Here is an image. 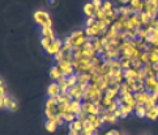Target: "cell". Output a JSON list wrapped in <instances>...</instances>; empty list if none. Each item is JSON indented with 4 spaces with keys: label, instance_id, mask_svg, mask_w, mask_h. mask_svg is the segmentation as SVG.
Masks as SVG:
<instances>
[{
    "label": "cell",
    "instance_id": "obj_40",
    "mask_svg": "<svg viewBox=\"0 0 158 135\" xmlns=\"http://www.w3.org/2000/svg\"><path fill=\"white\" fill-rule=\"evenodd\" d=\"M131 62H132V68H135V70H140L144 66V63L140 59H131Z\"/></svg>",
    "mask_w": 158,
    "mask_h": 135
},
{
    "label": "cell",
    "instance_id": "obj_10",
    "mask_svg": "<svg viewBox=\"0 0 158 135\" xmlns=\"http://www.w3.org/2000/svg\"><path fill=\"white\" fill-rule=\"evenodd\" d=\"M82 12H84V14L86 16V18H89V17H94L96 8H94V6H93V3H92V2H88L86 4H84Z\"/></svg>",
    "mask_w": 158,
    "mask_h": 135
},
{
    "label": "cell",
    "instance_id": "obj_27",
    "mask_svg": "<svg viewBox=\"0 0 158 135\" xmlns=\"http://www.w3.org/2000/svg\"><path fill=\"white\" fill-rule=\"evenodd\" d=\"M149 52H150V63L152 64L158 63V47L152 46V50Z\"/></svg>",
    "mask_w": 158,
    "mask_h": 135
},
{
    "label": "cell",
    "instance_id": "obj_55",
    "mask_svg": "<svg viewBox=\"0 0 158 135\" xmlns=\"http://www.w3.org/2000/svg\"><path fill=\"white\" fill-rule=\"evenodd\" d=\"M48 3H50V6L55 7V6H56V3H58V0H48Z\"/></svg>",
    "mask_w": 158,
    "mask_h": 135
},
{
    "label": "cell",
    "instance_id": "obj_53",
    "mask_svg": "<svg viewBox=\"0 0 158 135\" xmlns=\"http://www.w3.org/2000/svg\"><path fill=\"white\" fill-rule=\"evenodd\" d=\"M119 2L123 4V6H130V3H131V0H119Z\"/></svg>",
    "mask_w": 158,
    "mask_h": 135
},
{
    "label": "cell",
    "instance_id": "obj_3",
    "mask_svg": "<svg viewBox=\"0 0 158 135\" xmlns=\"http://www.w3.org/2000/svg\"><path fill=\"white\" fill-rule=\"evenodd\" d=\"M0 106H2V109L16 112L18 104L12 96H4V97H0Z\"/></svg>",
    "mask_w": 158,
    "mask_h": 135
},
{
    "label": "cell",
    "instance_id": "obj_17",
    "mask_svg": "<svg viewBox=\"0 0 158 135\" xmlns=\"http://www.w3.org/2000/svg\"><path fill=\"white\" fill-rule=\"evenodd\" d=\"M137 74H139V70H135V68H131V70H128V71H124V81L137 79Z\"/></svg>",
    "mask_w": 158,
    "mask_h": 135
},
{
    "label": "cell",
    "instance_id": "obj_44",
    "mask_svg": "<svg viewBox=\"0 0 158 135\" xmlns=\"http://www.w3.org/2000/svg\"><path fill=\"white\" fill-rule=\"evenodd\" d=\"M88 115H89V114L85 112V110L81 109L80 112L77 113V119H81V121H85V119H88Z\"/></svg>",
    "mask_w": 158,
    "mask_h": 135
},
{
    "label": "cell",
    "instance_id": "obj_21",
    "mask_svg": "<svg viewBox=\"0 0 158 135\" xmlns=\"http://www.w3.org/2000/svg\"><path fill=\"white\" fill-rule=\"evenodd\" d=\"M146 108L145 105H137V106L135 108V114L137 115L139 118H145L146 117Z\"/></svg>",
    "mask_w": 158,
    "mask_h": 135
},
{
    "label": "cell",
    "instance_id": "obj_36",
    "mask_svg": "<svg viewBox=\"0 0 158 135\" xmlns=\"http://www.w3.org/2000/svg\"><path fill=\"white\" fill-rule=\"evenodd\" d=\"M93 49H94L97 52H100L101 50H103V45H102L100 37H96V41L93 42Z\"/></svg>",
    "mask_w": 158,
    "mask_h": 135
},
{
    "label": "cell",
    "instance_id": "obj_52",
    "mask_svg": "<svg viewBox=\"0 0 158 135\" xmlns=\"http://www.w3.org/2000/svg\"><path fill=\"white\" fill-rule=\"evenodd\" d=\"M105 135H122L118 130H110V131H107Z\"/></svg>",
    "mask_w": 158,
    "mask_h": 135
},
{
    "label": "cell",
    "instance_id": "obj_29",
    "mask_svg": "<svg viewBox=\"0 0 158 135\" xmlns=\"http://www.w3.org/2000/svg\"><path fill=\"white\" fill-rule=\"evenodd\" d=\"M118 34V29L115 28V25H114V24H112V25L110 26V28H108V30H107V34H106V37L108 38V40H114V38H115V36Z\"/></svg>",
    "mask_w": 158,
    "mask_h": 135
},
{
    "label": "cell",
    "instance_id": "obj_15",
    "mask_svg": "<svg viewBox=\"0 0 158 135\" xmlns=\"http://www.w3.org/2000/svg\"><path fill=\"white\" fill-rule=\"evenodd\" d=\"M41 33H42V37L50 38L51 41L56 40V37H55V33H54L52 28H41Z\"/></svg>",
    "mask_w": 158,
    "mask_h": 135
},
{
    "label": "cell",
    "instance_id": "obj_58",
    "mask_svg": "<svg viewBox=\"0 0 158 135\" xmlns=\"http://www.w3.org/2000/svg\"><path fill=\"white\" fill-rule=\"evenodd\" d=\"M122 135H124V134H122Z\"/></svg>",
    "mask_w": 158,
    "mask_h": 135
},
{
    "label": "cell",
    "instance_id": "obj_18",
    "mask_svg": "<svg viewBox=\"0 0 158 135\" xmlns=\"http://www.w3.org/2000/svg\"><path fill=\"white\" fill-rule=\"evenodd\" d=\"M119 12H120V16H127V17L135 14V11H133L130 6H122V7H119Z\"/></svg>",
    "mask_w": 158,
    "mask_h": 135
},
{
    "label": "cell",
    "instance_id": "obj_43",
    "mask_svg": "<svg viewBox=\"0 0 158 135\" xmlns=\"http://www.w3.org/2000/svg\"><path fill=\"white\" fill-rule=\"evenodd\" d=\"M118 109H119V105H118V104L115 102V101H114V102H112V104H111V105H110V106H108V108H106L107 113H115Z\"/></svg>",
    "mask_w": 158,
    "mask_h": 135
},
{
    "label": "cell",
    "instance_id": "obj_11",
    "mask_svg": "<svg viewBox=\"0 0 158 135\" xmlns=\"http://www.w3.org/2000/svg\"><path fill=\"white\" fill-rule=\"evenodd\" d=\"M128 22H130L131 29L144 28V26H142V24H141V21H140L139 14H132V16H130V17H128Z\"/></svg>",
    "mask_w": 158,
    "mask_h": 135
},
{
    "label": "cell",
    "instance_id": "obj_6",
    "mask_svg": "<svg viewBox=\"0 0 158 135\" xmlns=\"http://www.w3.org/2000/svg\"><path fill=\"white\" fill-rule=\"evenodd\" d=\"M135 94V98L137 101V105H146L148 101H149L152 93H149L148 91H142V92H137V93H133Z\"/></svg>",
    "mask_w": 158,
    "mask_h": 135
},
{
    "label": "cell",
    "instance_id": "obj_37",
    "mask_svg": "<svg viewBox=\"0 0 158 135\" xmlns=\"http://www.w3.org/2000/svg\"><path fill=\"white\" fill-rule=\"evenodd\" d=\"M148 78V72L145 71V68L142 67V68L139 70V74H137V80L139 81H145Z\"/></svg>",
    "mask_w": 158,
    "mask_h": 135
},
{
    "label": "cell",
    "instance_id": "obj_48",
    "mask_svg": "<svg viewBox=\"0 0 158 135\" xmlns=\"http://www.w3.org/2000/svg\"><path fill=\"white\" fill-rule=\"evenodd\" d=\"M96 18L94 17H89V18H86V21H85V28H90V26H93L96 24Z\"/></svg>",
    "mask_w": 158,
    "mask_h": 135
},
{
    "label": "cell",
    "instance_id": "obj_24",
    "mask_svg": "<svg viewBox=\"0 0 158 135\" xmlns=\"http://www.w3.org/2000/svg\"><path fill=\"white\" fill-rule=\"evenodd\" d=\"M102 118V123H115L118 121V117L114 113H107L105 117H101Z\"/></svg>",
    "mask_w": 158,
    "mask_h": 135
},
{
    "label": "cell",
    "instance_id": "obj_13",
    "mask_svg": "<svg viewBox=\"0 0 158 135\" xmlns=\"http://www.w3.org/2000/svg\"><path fill=\"white\" fill-rule=\"evenodd\" d=\"M88 119L92 122V125H93V127L94 129H100L101 126H102V118L100 117V115H96V114H90V115H88Z\"/></svg>",
    "mask_w": 158,
    "mask_h": 135
},
{
    "label": "cell",
    "instance_id": "obj_23",
    "mask_svg": "<svg viewBox=\"0 0 158 135\" xmlns=\"http://www.w3.org/2000/svg\"><path fill=\"white\" fill-rule=\"evenodd\" d=\"M70 130H76V131L81 133L84 130L82 121H81V119H76V121H73L72 123H70Z\"/></svg>",
    "mask_w": 158,
    "mask_h": 135
},
{
    "label": "cell",
    "instance_id": "obj_47",
    "mask_svg": "<svg viewBox=\"0 0 158 135\" xmlns=\"http://www.w3.org/2000/svg\"><path fill=\"white\" fill-rule=\"evenodd\" d=\"M92 3H93V6H94V8H96V11L97 9H101L102 8V6H103V0H92Z\"/></svg>",
    "mask_w": 158,
    "mask_h": 135
},
{
    "label": "cell",
    "instance_id": "obj_56",
    "mask_svg": "<svg viewBox=\"0 0 158 135\" xmlns=\"http://www.w3.org/2000/svg\"><path fill=\"white\" fill-rule=\"evenodd\" d=\"M150 3H152L153 6H154V7L158 9V0H150Z\"/></svg>",
    "mask_w": 158,
    "mask_h": 135
},
{
    "label": "cell",
    "instance_id": "obj_33",
    "mask_svg": "<svg viewBox=\"0 0 158 135\" xmlns=\"http://www.w3.org/2000/svg\"><path fill=\"white\" fill-rule=\"evenodd\" d=\"M115 7H114V4H112L110 0H105V3H103V6H102V11L105 12V13H107V12H110V11H112Z\"/></svg>",
    "mask_w": 158,
    "mask_h": 135
},
{
    "label": "cell",
    "instance_id": "obj_25",
    "mask_svg": "<svg viewBox=\"0 0 158 135\" xmlns=\"http://www.w3.org/2000/svg\"><path fill=\"white\" fill-rule=\"evenodd\" d=\"M62 114H63L64 121L68 122V123H72L73 121H76L77 119V114L73 113V112H66V113H62Z\"/></svg>",
    "mask_w": 158,
    "mask_h": 135
},
{
    "label": "cell",
    "instance_id": "obj_51",
    "mask_svg": "<svg viewBox=\"0 0 158 135\" xmlns=\"http://www.w3.org/2000/svg\"><path fill=\"white\" fill-rule=\"evenodd\" d=\"M100 38H101V42H102L103 47H105L106 45H108V43H110V40H108V38H107L106 36H103V37H100Z\"/></svg>",
    "mask_w": 158,
    "mask_h": 135
},
{
    "label": "cell",
    "instance_id": "obj_46",
    "mask_svg": "<svg viewBox=\"0 0 158 135\" xmlns=\"http://www.w3.org/2000/svg\"><path fill=\"white\" fill-rule=\"evenodd\" d=\"M101 78H102V76H100V75H92V81H90V83L94 84V85H100Z\"/></svg>",
    "mask_w": 158,
    "mask_h": 135
},
{
    "label": "cell",
    "instance_id": "obj_7",
    "mask_svg": "<svg viewBox=\"0 0 158 135\" xmlns=\"http://www.w3.org/2000/svg\"><path fill=\"white\" fill-rule=\"evenodd\" d=\"M82 109L85 110V112L90 115V114H96L98 115L100 113V106H97L94 102H92V101H86V102H82Z\"/></svg>",
    "mask_w": 158,
    "mask_h": 135
},
{
    "label": "cell",
    "instance_id": "obj_28",
    "mask_svg": "<svg viewBox=\"0 0 158 135\" xmlns=\"http://www.w3.org/2000/svg\"><path fill=\"white\" fill-rule=\"evenodd\" d=\"M44 127H46V130L48 133H54V131H56L58 125L54 121H51V119H47V121L44 122Z\"/></svg>",
    "mask_w": 158,
    "mask_h": 135
},
{
    "label": "cell",
    "instance_id": "obj_16",
    "mask_svg": "<svg viewBox=\"0 0 158 135\" xmlns=\"http://www.w3.org/2000/svg\"><path fill=\"white\" fill-rule=\"evenodd\" d=\"M82 109V101H78V100H73L71 105H70V112H73V113H78L80 110Z\"/></svg>",
    "mask_w": 158,
    "mask_h": 135
},
{
    "label": "cell",
    "instance_id": "obj_54",
    "mask_svg": "<svg viewBox=\"0 0 158 135\" xmlns=\"http://www.w3.org/2000/svg\"><path fill=\"white\" fill-rule=\"evenodd\" d=\"M68 135H80V133L76 131V130H70V133H68Z\"/></svg>",
    "mask_w": 158,
    "mask_h": 135
},
{
    "label": "cell",
    "instance_id": "obj_1",
    "mask_svg": "<svg viewBox=\"0 0 158 135\" xmlns=\"http://www.w3.org/2000/svg\"><path fill=\"white\" fill-rule=\"evenodd\" d=\"M33 18L38 25H41V28H52V18L47 11L38 9L33 13Z\"/></svg>",
    "mask_w": 158,
    "mask_h": 135
},
{
    "label": "cell",
    "instance_id": "obj_9",
    "mask_svg": "<svg viewBox=\"0 0 158 135\" xmlns=\"http://www.w3.org/2000/svg\"><path fill=\"white\" fill-rule=\"evenodd\" d=\"M130 7L135 11V14H140L144 12V2L142 0H131Z\"/></svg>",
    "mask_w": 158,
    "mask_h": 135
},
{
    "label": "cell",
    "instance_id": "obj_49",
    "mask_svg": "<svg viewBox=\"0 0 158 135\" xmlns=\"http://www.w3.org/2000/svg\"><path fill=\"white\" fill-rule=\"evenodd\" d=\"M82 125H84V129H85V130L94 129V127H93V125H92V122L89 121V119H85V121H82Z\"/></svg>",
    "mask_w": 158,
    "mask_h": 135
},
{
    "label": "cell",
    "instance_id": "obj_32",
    "mask_svg": "<svg viewBox=\"0 0 158 135\" xmlns=\"http://www.w3.org/2000/svg\"><path fill=\"white\" fill-rule=\"evenodd\" d=\"M94 18L97 21H103V20H106L107 16H106V13L102 11V8L101 9H97L96 13H94Z\"/></svg>",
    "mask_w": 158,
    "mask_h": 135
},
{
    "label": "cell",
    "instance_id": "obj_12",
    "mask_svg": "<svg viewBox=\"0 0 158 135\" xmlns=\"http://www.w3.org/2000/svg\"><path fill=\"white\" fill-rule=\"evenodd\" d=\"M157 83H158V80L156 79V76H148L146 80H145V91L152 93Z\"/></svg>",
    "mask_w": 158,
    "mask_h": 135
},
{
    "label": "cell",
    "instance_id": "obj_45",
    "mask_svg": "<svg viewBox=\"0 0 158 135\" xmlns=\"http://www.w3.org/2000/svg\"><path fill=\"white\" fill-rule=\"evenodd\" d=\"M112 102H114V100L108 98V97H106V96H105V97H103V100H102V105H103V106H105V108H108V106H110V105H111Z\"/></svg>",
    "mask_w": 158,
    "mask_h": 135
},
{
    "label": "cell",
    "instance_id": "obj_2",
    "mask_svg": "<svg viewBox=\"0 0 158 135\" xmlns=\"http://www.w3.org/2000/svg\"><path fill=\"white\" fill-rule=\"evenodd\" d=\"M56 66L59 67V70L62 71V74L66 75L67 78H70V76L76 74V70H75V67H73V62H71V60L63 59L62 62L56 63Z\"/></svg>",
    "mask_w": 158,
    "mask_h": 135
},
{
    "label": "cell",
    "instance_id": "obj_8",
    "mask_svg": "<svg viewBox=\"0 0 158 135\" xmlns=\"http://www.w3.org/2000/svg\"><path fill=\"white\" fill-rule=\"evenodd\" d=\"M47 94H48V97H58V96L60 94V85H59L58 81H52V83L48 85Z\"/></svg>",
    "mask_w": 158,
    "mask_h": 135
},
{
    "label": "cell",
    "instance_id": "obj_30",
    "mask_svg": "<svg viewBox=\"0 0 158 135\" xmlns=\"http://www.w3.org/2000/svg\"><path fill=\"white\" fill-rule=\"evenodd\" d=\"M67 84H68V87H70V88L77 85V84H78V75L75 74V75L70 76V78H67Z\"/></svg>",
    "mask_w": 158,
    "mask_h": 135
},
{
    "label": "cell",
    "instance_id": "obj_19",
    "mask_svg": "<svg viewBox=\"0 0 158 135\" xmlns=\"http://www.w3.org/2000/svg\"><path fill=\"white\" fill-rule=\"evenodd\" d=\"M139 17H140V21H141V24H142V26H148L150 24V21H152V17L149 16V13H146L145 11L144 12H141L140 14H139Z\"/></svg>",
    "mask_w": 158,
    "mask_h": 135
},
{
    "label": "cell",
    "instance_id": "obj_50",
    "mask_svg": "<svg viewBox=\"0 0 158 135\" xmlns=\"http://www.w3.org/2000/svg\"><path fill=\"white\" fill-rule=\"evenodd\" d=\"M115 102L119 105V106H122V105H124V97H122V96H118V97L115 98Z\"/></svg>",
    "mask_w": 158,
    "mask_h": 135
},
{
    "label": "cell",
    "instance_id": "obj_35",
    "mask_svg": "<svg viewBox=\"0 0 158 135\" xmlns=\"http://www.w3.org/2000/svg\"><path fill=\"white\" fill-rule=\"evenodd\" d=\"M145 91V81H136L135 84V89H133V93H137V92H142Z\"/></svg>",
    "mask_w": 158,
    "mask_h": 135
},
{
    "label": "cell",
    "instance_id": "obj_31",
    "mask_svg": "<svg viewBox=\"0 0 158 135\" xmlns=\"http://www.w3.org/2000/svg\"><path fill=\"white\" fill-rule=\"evenodd\" d=\"M130 93H132V92L130 91V88H128L127 83H126V81H124V83H122V85H120V93H119V96H122V97H126V96H128Z\"/></svg>",
    "mask_w": 158,
    "mask_h": 135
},
{
    "label": "cell",
    "instance_id": "obj_4",
    "mask_svg": "<svg viewBox=\"0 0 158 135\" xmlns=\"http://www.w3.org/2000/svg\"><path fill=\"white\" fill-rule=\"evenodd\" d=\"M62 49H63V41L60 40V38H56V40H54L51 42V45L48 46V49L46 50V52L48 55H51V56H55Z\"/></svg>",
    "mask_w": 158,
    "mask_h": 135
},
{
    "label": "cell",
    "instance_id": "obj_38",
    "mask_svg": "<svg viewBox=\"0 0 158 135\" xmlns=\"http://www.w3.org/2000/svg\"><path fill=\"white\" fill-rule=\"evenodd\" d=\"M51 40H50V38H46V37H42L41 38V46H42V49L44 50V51H46L47 49H48V46H50L51 45Z\"/></svg>",
    "mask_w": 158,
    "mask_h": 135
},
{
    "label": "cell",
    "instance_id": "obj_5",
    "mask_svg": "<svg viewBox=\"0 0 158 135\" xmlns=\"http://www.w3.org/2000/svg\"><path fill=\"white\" fill-rule=\"evenodd\" d=\"M84 88L80 85V84H77L75 87H72V88H70V91H68V93H70L73 100H78V101H82V96H84Z\"/></svg>",
    "mask_w": 158,
    "mask_h": 135
},
{
    "label": "cell",
    "instance_id": "obj_26",
    "mask_svg": "<svg viewBox=\"0 0 158 135\" xmlns=\"http://www.w3.org/2000/svg\"><path fill=\"white\" fill-rule=\"evenodd\" d=\"M146 118L150 119V121H156V119H158V113H157L156 106L149 108L146 110Z\"/></svg>",
    "mask_w": 158,
    "mask_h": 135
},
{
    "label": "cell",
    "instance_id": "obj_41",
    "mask_svg": "<svg viewBox=\"0 0 158 135\" xmlns=\"http://www.w3.org/2000/svg\"><path fill=\"white\" fill-rule=\"evenodd\" d=\"M84 34H85V32H84V30H81V29H78V30H75V32H72L70 37L72 38V41H75L76 38L81 37V36H84Z\"/></svg>",
    "mask_w": 158,
    "mask_h": 135
},
{
    "label": "cell",
    "instance_id": "obj_39",
    "mask_svg": "<svg viewBox=\"0 0 158 135\" xmlns=\"http://www.w3.org/2000/svg\"><path fill=\"white\" fill-rule=\"evenodd\" d=\"M122 60V68L123 71H128L132 68V62L131 59H120Z\"/></svg>",
    "mask_w": 158,
    "mask_h": 135
},
{
    "label": "cell",
    "instance_id": "obj_14",
    "mask_svg": "<svg viewBox=\"0 0 158 135\" xmlns=\"http://www.w3.org/2000/svg\"><path fill=\"white\" fill-rule=\"evenodd\" d=\"M62 76H63V74H62V71L59 70V67H58V66L51 67V70H50V78H51V80L58 81L59 79L62 78Z\"/></svg>",
    "mask_w": 158,
    "mask_h": 135
},
{
    "label": "cell",
    "instance_id": "obj_20",
    "mask_svg": "<svg viewBox=\"0 0 158 135\" xmlns=\"http://www.w3.org/2000/svg\"><path fill=\"white\" fill-rule=\"evenodd\" d=\"M119 93H120V91H118V89H115V88H112V87H110V88H108L106 92H105V96L115 101V98L118 97V96H119Z\"/></svg>",
    "mask_w": 158,
    "mask_h": 135
},
{
    "label": "cell",
    "instance_id": "obj_34",
    "mask_svg": "<svg viewBox=\"0 0 158 135\" xmlns=\"http://www.w3.org/2000/svg\"><path fill=\"white\" fill-rule=\"evenodd\" d=\"M156 105H158V97H157V96H154V94H152L150 98H149V101H148V104L145 105V108L149 109V108L156 106Z\"/></svg>",
    "mask_w": 158,
    "mask_h": 135
},
{
    "label": "cell",
    "instance_id": "obj_57",
    "mask_svg": "<svg viewBox=\"0 0 158 135\" xmlns=\"http://www.w3.org/2000/svg\"><path fill=\"white\" fill-rule=\"evenodd\" d=\"M93 135H98V130H97V131H96L94 134H93Z\"/></svg>",
    "mask_w": 158,
    "mask_h": 135
},
{
    "label": "cell",
    "instance_id": "obj_22",
    "mask_svg": "<svg viewBox=\"0 0 158 135\" xmlns=\"http://www.w3.org/2000/svg\"><path fill=\"white\" fill-rule=\"evenodd\" d=\"M124 104L126 105H130V106H132V108H136L137 106V101L135 98V94L130 93L128 96H126V97H124Z\"/></svg>",
    "mask_w": 158,
    "mask_h": 135
},
{
    "label": "cell",
    "instance_id": "obj_42",
    "mask_svg": "<svg viewBox=\"0 0 158 135\" xmlns=\"http://www.w3.org/2000/svg\"><path fill=\"white\" fill-rule=\"evenodd\" d=\"M63 59H66V52H64L63 50H60L55 56H54V60H55L56 63H59V62H62Z\"/></svg>",
    "mask_w": 158,
    "mask_h": 135
}]
</instances>
